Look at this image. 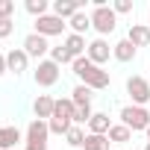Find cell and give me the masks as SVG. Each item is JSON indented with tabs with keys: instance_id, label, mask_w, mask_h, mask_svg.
I'll return each mask as SVG.
<instances>
[{
	"instance_id": "2e32d148",
	"label": "cell",
	"mask_w": 150,
	"mask_h": 150,
	"mask_svg": "<svg viewBox=\"0 0 150 150\" xmlns=\"http://www.w3.org/2000/svg\"><path fill=\"white\" fill-rule=\"evenodd\" d=\"M112 56H115L118 62H132V59H135V47H132V41H129V38H121L118 44H112Z\"/></svg>"
},
{
	"instance_id": "277c9868",
	"label": "cell",
	"mask_w": 150,
	"mask_h": 150,
	"mask_svg": "<svg viewBox=\"0 0 150 150\" xmlns=\"http://www.w3.org/2000/svg\"><path fill=\"white\" fill-rule=\"evenodd\" d=\"M121 124L124 127H129L132 132H144L147 127H150V112H147V106H124L121 109Z\"/></svg>"
},
{
	"instance_id": "d4e9b609",
	"label": "cell",
	"mask_w": 150,
	"mask_h": 150,
	"mask_svg": "<svg viewBox=\"0 0 150 150\" xmlns=\"http://www.w3.org/2000/svg\"><path fill=\"white\" fill-rule=\"evenodd\" d=\"M24 9H27L30 15H35V18H41V15H47V9H50V3H47V0H27V3H24Z\"/></svg>"
},
{
	"instance_id": "f546056e",
	"label": "cell",
	"mask_w": 150,
	"mask_h": 150,
	"mask_svg": "<svg viewBox=\"0 0 150 150\" xmlns=\"http://www.w3.org/2000/svg\"><path fill=\"white\" fill-rule=\"evenodd\" d=\"M144 132H147V141H150V127H147V129H144Z\"/></svg>"
},
{
	"instance_id": "7c38bea8",
	"label": "cell",
	"mask_w": 150,
	"mask_h": 150,
	"mask_svg": "<svg viewBox=\"0 0 150 150\" xmlns=\"http://www.w3.org/2000/svg\"><path fill=\"white\" fill-rule=\"evenodd\" d=\"M53 109H56V100H53L50 94H38V97L33 100V112H35L38 121H50V118H53Z\"/></svg>"
},
{
	"instance_id": "5bb4252c",
	"label": "cell",
	"mask_w": 150,
	"mask_h": 150,
	"mask_svg": "<svg viewBox=\"0 0 150 150\" xmlns=\"http://www.w3.org/2000/svg\"><path fill=\"white\" fill-rule=\"evenodd\" d=\"M86 47H88L86 35H77V33H68V38H65V50L71 53V59H80V56H86Z\"/></svg>"
},
{
	"instance_id": "83f0119b",
	"label": "cell",
	"mask_w": 150,
	"mask_h": 150,
	"mask_svg": "<svg viewBox=\"0 0 150 150\" xmlns=\"http://www.w3.org/2000/svg\"><path fill=\"white\" fill-rule=\"evenodd\" d=\"M15 30V21H0V38H9Z\"/></svg>"
},
{
	"instance_id": "4fadbf2b",
	"label": "cell",
	"mask_w": 150,
	"mask_h": 150,
	"mask_svg": "<svg viewBox=\"0 0 150 150\" xmlns=\"http://www.w3.org/2000/svg\"><path fill=\"white\" fill-rule=\"evenodd\" d=\"M127 38L132 41L135 50H138V47H150V27H147V24H129Z\"/></svg>"
},
{
	"instance_id": "ac0fdd59",
	"label": "cell",
	"mask_w": 150,
	"mask_h": 150,
	"mask_svg": "<svg viewBox=\"0 0 150 150\" xmlns=\"http://www.w3.org/2000/svg\"><path fill=\"white\" fill-rule=\"evenodd\" d=\"M21 141V129L18 127H0V150H12Z\"/></svg>"
},
{
	"instance_id": "484cf974",
	"label": "cell",
	"mask_w": 150,
	"mask_h": 150,
	"mask_svg": "<svg viewBox=\"0 0 150 150\" xmlns=\"http://www.w3.org/2000/svg\"><path fill=\"white\" fill-rule=\"evenodd\" d=\"M15 15V0H0V21H12Z\"/></svg>"
},
{
	"instance_id": "8992f818",
	"label": "cell",
	"mask_w": 150,
	"mask_h": 150,
	"mask_svg": "<svg viewBox=\"0 0 150 150\" xmlns=\"http://www.w3.org/2000/svg\"><path fill=\"white\" fill-rule=\"evenodd\" d=\"M127 94H129L132 106H147L150 103V83L144 77H129L127 80Z\"/></svg>"
},
{
	"instance_id": "ffe728a7",
	"label": "cell",
	"mask_w": 150,
	"mask_h": 150,
	"mask_svg": "<svg viewBox=\"0 0 150 150\" xmlns=\"http://www.w3.org/2000/svg\"><path fill=\"white\" fill-rule=\"evenodd\" d=\"M106 138H109V144H127V141H132V129L124 127V124H112Z\"/></svg>"
},
{
	"instance_id": "7402d4cb",
	"label": "cell",
	"mask_w": 150,
	"mask_h": 150,
	"mask_svg": "<svg viewBox=\"0 0 150 150\" xmlns=\"http://www.w3.org/2000/svg\"><path fill=\"white\" fill-rule=\"evenodd\" d=\"M65 141H68V147H74V150H77V147H83V144H86V132H83V127H77V124H74V127L65 132Z\"/></svg>"
},
{
	"instance_id": "3957f363",
	"label": "cell",
	"mask_w": 150,
	"mask_h": 150,
	"mask_svg": "<svg viewBox=\"0 0 150 150\" xmlns=\"http://www.w3.org/2000/svg\"><path fill=\"white\" fill-rule=\"evenodd\" d=\"M47 138H50L47 121L33 118L30 127H27V135H24V150H47Z\"/></svg>"
},
{
	"instance_id": "7a4b0ae2",
	"label": "cell",
	"mask_w": 150,
	"mask_h": 150,
	"mask_svg": "<svg viewBox=\"0 0 150 150\" xmlns=\"http://www.w3.org/2000/svg\"><path fill=\"white\" fill-rule=\"evenodd\" d=\"M88 15H91V30H97L100 38H106V35L115 33V27H118V15H115L112 6H94Z\"/></svg>"
},
{
	"instance_id": "8fae6325",
	"label": "cell",
	"mask_w": 150,
	"mask_h": 150,
	"mask_svg": "<svg viewBox=\"0 0 150 150\" xmlns=\"http://www.w3.org/2000/svg\"><path fill=\"white\" fill-rule=\"evenodd\" d=\"M27 65H30V56H27V50L24 47H15V50H9L6 53V68H9V74H24L27 71Z\"/></svg>"
},
{
	"instance_id": "e0dca14e",
	"label": "cell",
	"mask_w": 150,
	"mask_h": 150,
	"mask_svg": "<svg viewBox=\"0 0 150 150\" xmlns=\"http://www.w3.org/2000/svg\"><path fill=\"white\" fill-rule=\"evenodd\" d=\"M74 112H77L74 100L71 97H59L56 100V109H53V118H62V121H71L74 124Z\"/></svg>"
},
{
	"instance_id": "f1b7e54d",
	"label": "cell",
	"mask_w": 150,
	"mask_h": 150,
	"mask_svg": "<svg viewBox=\"0 0 150 150\" xmlns=\"http://www.w3.org/2000/svg\"><path fill=\"white\" fill-rule=\"evenodd\" d=\"M3 74H9V68H6V56L0 53V77H3Z\"/></svg>"
},
{
	"instance_id": "d6986e66",
	"label": "cell",
	"mask_w": 150,
	"mask_h": 150,
	"mask_svg": "<svg viewBox=\"0 0 150 150\" xmlns=\"http://www.w3.org/2000/svg\"><path fill=\"white\" fill-rule=\"evenodd\" d=\"M68 27H71V33H77V35H86L88 30H91V15L88 12H77L71 21H68Z\"/></svg>"
},
{
	"instance_id": "4dcf8cb0",
	"label": "cell",
	"mask_w": 150,
	"mask_h": 150,
	"mask_svg": "<svg viewBox=\"0 0 150 150\" xmlns=\"http://www.w3.org/2000/svg\"><path fill=\"white\" fill-rule=\"evenodd\" d=\"M147 27H150V9H147Z\"/></svg>"
},
{
	"instance_id": "1f68e13d",
	"label": "cell",
	"mask_w": 150,
	"mask_h": 150,
	"mask_svg": "<svg viewBox=\"0 0 150 150\" xmlns=\"http://www.w3.org/2000/svg\"><path fill=\"white\" fill-rule=\"evenodd\" d=\"M144 150H150V141H147V144H144Z\"/></svg>"
},
{
	"instance_id": "ba28073f",
	"label": "cell",
	"mask_w": 150,
	"mask_h": 150,
	"mask_svg": "<svg viewBox=\"0 0 150 150\" xmlns=\"http://www.w3.org/2000/svg\"><path fill=\"white\" fill-rule=\"evenodd\" d=\"M24 50H27V56L30 59H44L47 53H50V44H47V38L44 35H38V33H30L27 38H24Z\"/></svg>"
},
{
	"instance_id": "4316f807",
	"label": "cell",
	"mask_w": 150,
	"mask_h": 150,
	"mask_svg": "<svg viewBox=\"0 0 150 150\" xmlns=\"http://www.w3.org/2000/svg\"><path fill=\"white\" fill-rule=\"evenodd\" d=\"M112 9H115V15H129L132 12V0H115Z\"/></svg>"
},
{
	"instance_id": "603a6c76",
	"label": "cell",
	"mask_w": 150,
	"mask_h": 150,
	"mask_svg": "<svg viewBox=\"0 0 150 150\" xmlns=\"http://www.w3.org/2000/svg\"><path fill=\"white\" fill-rule=\"evenodd\" d=\"M83 150H109V138H106V135H91V132H86Z\"/></svg>"
},
{
	"instance_id": "52a82bcc",
	"label": "cell",
	"mask_w": 150,
	"mask_h": 150,
	"mask_svg": "<svg viewBox=\"0 0 150 150\" xmlns=\"http://www.w3.org/2000/svg\"><path fill=\"white\" fill-rule=\"evenodd\" d=\"M65 27H68V21L56 18L53 12H47V15L35 18V33H38V35H44V38H50V35H62V33H65Z\"/></svg>"
},
{
	"instance_id": "9a60e30c",
	"label": "cell",
	"mask_w": 150,
	"mask_h": 150,
	"mask_svg": "<svg viewBox=\"0 0 150 150\" xmlns=\"http://www.w3.org/2000/svg\"><path fill=\"white\" fill-rule=\"evenodd\" d=\"M109 129H112L109 115H106V112H94L91 121H88V132H91V135H109Z\"/></svg>"
},
{
	"instance_id": "5b68a950",
	"label": "cell",
	"mask_w": 150,
	"mask_h": 150,
	"mask_svg": "<svg viewBox=\"0 0 150 150\" xmlns=\"http://www.w3.org/2000/svg\"><path fill=\"white\" fill-rule=\"evenodd\" d=\"M59 77H62V68H59L53 59H41V62H38V68L33 71V80H35V86H41V88L56 86V83H59Z\"/></svg>"
},
{
	"instance_id": "30bf717a",
	"label": "cell",
	"mask_w": 150,
	"mask_h": 150,
	"mask_svg": "<svg viewBox=\"0 0 150 150\" xmlns=\"http://www.w3.org/2000/svg\"><path fill=\"white\" fill-rule=\"evenodd\" d=\"M50 12H53L56 18H62V21H71L77 12H83V3H80V0H53V3H50Z\"/></svg>"
},
{
	"instance_id": "9c48e42d",
	"label": "cell",
	"mask_w": 150,
	"mask_h": 150,
	"mask_svg": "<svg viewBox=\"0 0 150 150\" xmlns=\"http://www.w3.org/2000/svg\"><path fill=\"white\" fill-rule=\"evenodd\" d=\"M86 56H88L94 65H100V68H103V65L109 62V56H112V47H109V41H106V38H100V35H97L94 41H88Z\"/></svg>"
},
{
	"instance_id": "cb8c5ba5",
	"label": "cell",
	"mask_w": 150,
	"mask_h": 150,
	"mask_svg": "<svg viewBox=\"0 0 150 150\" xmlns=\"http://www.w3.org/2000/svg\"><path fill=\"white\" fill-rule=\"evenodd\" d=\"M50 59L62 68V65H74V59H71V53L65 50V44H59V47H50Z\"/></svg>"
},
{
	"instance_id": "44dd1931",
	"label": "cell",
	"mask_w": 150,
	"mask_h": 150,
	"mask_svg": "<svg viewBox=\"0 0 150 150\" xmlns=\"http://www.w3.org/2000/svg\"><path fill=\"white\" fill-rule=\"evenodd\" d=\"M71 100H74V106H91V100H94V91L88 88V86H74V91H71Z\"/></svg>"
},
{
	"instance_id": "6da1fadb",
	"label": "cell",
	"mask_w": 150,
	"mask_h": 150,
	"mask_svg": "<svg viewBox=\"0 0 150 150\" xmlns=\"http://www.w3.org/2000/svg\"><path fill=\"white\" fill-rule=\"evenodd\" d=\"M74 74H77V80L83 86H88L91 91H103L109 88V71H103L100 65H94L88 56H80V59H74Z\"/></svg>"
}]
</instances>
